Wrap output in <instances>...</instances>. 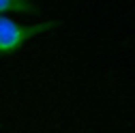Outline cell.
I'll use <instances>...</instances> for the list:
<instances>
[{
	"mask_svg": "<svg viewBox=\"0 0 135 133\" xmlns=\"http://www.w3.org/2000/svg\"><path fill=\"white\" fill-rule=\"evenodd\" d=\"M15 11V13H35V4L30 0H0V13Z\"/></svg>",
	"mask_w": 135,
	"mask_h": 133,
	"instance_id": "2",
	"label": "cell"
},
{
	"mask_svg": "<svg viewBox=\"0 0 135 133\" xmlns=\"http://www.w3.org/2000/svg\"><path fill=\"white\" fill-rule=\"evenodd\" d=\"M52 22H39V24H17L11 17L0 15V54H13L32 37L43 35L52 28Z\"/></svg>",
	"mask_w": 135,
	"mask_h": 133,
	"instance_id": "1",
	"label": "cell"
}]
</instances>
